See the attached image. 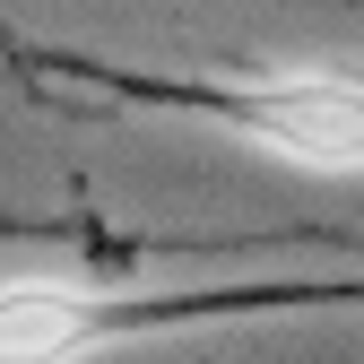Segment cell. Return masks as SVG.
Instances as JSON below:
<instances>
[{
	"label": "cell",
	"instance_id": "2",
	"mask_svg": "<svg viewBox=\"0 0 364 364\" xmlns=\"http://www.w3.org/2000/svg\"><path fill=\"white\" fill-rule=\"evenodd\" d=\"M364 312V278H225V287H130V278H18L0 287V364H96L148 338L217 321Z\"/></svg>",
	"mask_w": 364,
	"mask_h": 364
},
{
	"label": "cell",
	"instance_id": "1",
	"mask_svg": "<svg viewBox=\"0 0 364 364\" xmlns=\"http://www.w3.org/2000/svg\"><path fill=\"white\" fill-rule=\"evenodd\" d=\"M0 61L53 113H173V122H217L235 139L287 156L304 173H364V78L347 70H130L105 53H70V43H18L0 35Z\"/></svg>",
	"mask_w": 364,
	"mask_h": 364
}]
</instances>
